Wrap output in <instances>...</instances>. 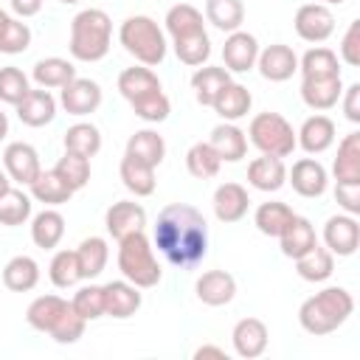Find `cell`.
<instances>
[{
  "instance_id": "1",
  "label": "cell",
  "mask_w": 360,
  "mask_h": 360,
  "mask_svg": "<svg viewBox=\"0 0 360 360\" xmlns=\"http://www.w3.org/2000/svg\"><path fill=\"white\" fill-rule=\"evenodd\" d=\"M155 245L169 264L188 270L197 267L208 253V225L205 217L188 202H172L158 214Z\"/></svg>"
},
{
  "instance_id": "2",
  "label": "cell",
  "mask_w": 360,
  "mask_h": 360,
  "mask_svg": "<svg viewBox=\"0 0 360 360\" xmlns=\"http://www.w3.org/2000/svg\"><path fill=\"white\" fill-rule=\"evenodd\" d=\"M354 312V298L346 287H326L309 295L298 309V323L309 335H329L349 321Z\"/></svg>"
},
{
  "instance_id": "3",
  "label": "cell",
  "mask_w": 360,
  "mask_h": 360,
  "mask_svg": "<svg viewBox=\"0 0 360 360\" xmlns=\"http://www.w3.org/2000/svg\"><path fill=\"white\" fill-rule=\"evenodd\" d=\"M112 39V20L101 8H84L70 20V56L79 62H98L107 56Z\"/></svg>"
},
{
  "instance_id": "4",
  "label": "cell",
  "mask_w": 360,
  "mask_h": 360,
  "mask_svg": "<svg viewBox=\"0 0 360 360\" xmlns=\"http://www.w3.org/2000/svg\"><path fill=\"white\" fill-rule=\"evenodd\" d=\"M118 39H121L124 51L146 68H155L166 59V37H163L160 25L146 14L127 17L118 28Z\"/></svg>"
},
{
  "instance_id": "5",
  "label": "cell",
  "mask_w": 360,
  "mask_h": 360,
  "mask_svg": "<svg viewBox=\"0 0 360 360\" xmlns=\"http://www.w3.org/2000/svg\"><path fill=\"white\" fill-rule=\"evenodd\" d=\"M118 270L127 281H132L138 290H146V287H155L163 276L158 259H155V250H152V242L146 239L143 231H135L124 239H118Z\"/></svg>"
},
{
  "instance_id": "6",
  "label": "cell",
  "mask_w": 360,
  "mask_h": 360,
  "mask_svg": "<svg viewBox=\"0 0 360 360\" xmlns=\"http://www.w3.org/2000/svg\"><path fill=\"white\" fill-rule=\"evenodd\" d=\"M248 135H250V143L262 155H273V158H287L298 146L295 143V129L281 112H259V115H253V121L248 127Z\"/></svg>"
},
{
  "instance_id": "7",
  "label": "cell",
  "mask_w": 360,
  "mask_h": 360,
  "mask_svg": "<svg viewBox=\"0 0 360 360\" xmlns=\"http://www.w3.org/2000/svg\"><path fill=\"white\" fill-rule=\"evenodd\" d=\"M295 34L304 39V42H323L332 37L335 31V14L323 6V3H304L298 11H295Z\"/></svg>"
},
{
  "instance_id": "8",
  "label": "cell",
  "mask_w": 360,
  "mask_h": 360,
  "mask_svg": "<svg viewBox=\"0 0 360 360\" xmlns=\"http://www.w3.org/2000/svg\"><path fill=\"white\" fill-rule=\"evenodd\" d=\"M59 104L65 107L68 115H90L98 110L101 104V87L93 82V79H70L62 93H59Z\"/></svg>"
},
{
  "instance_id": "9",
  "label": "cell",
  "mask_w": 360,
  "mask_h": 360,
  "mask_svg": "<svg viewBox=\"0 0 360 360\" xmlns=\"http://www.w3.org/2000/svg\"><path fill=\"white\" fill-rule=\"evenodd\" d=\"M3 166H6V174L20 183V186H31L37 180V174L42 172L39 166V155L31 143H22V141H14L6 146L3 152Z\"/></svg>"
},
{
  "instance_id": "10",
  "label": "cell",
  "mask_w": 360,
  "mask_h": 360,
  "mask_svg": "<svg viewBox=\"0 0 360 360\" xmlns=\"http://www.w3.org/2000/svg\"><path fill=\"white\" fill-rule=\"evenodd\" d=\"M259 59V42L253 34L248 31H231V37L222 45V68L228 73H248L250 68H256Z\"/></svg>"
},
{
  "instance_id": "11",
  "label": "cell",
  "mask_w": 360,
  "mask_h": 360,
  "mask_svg": "<svg viewBox=\"0 0 360 360\" xmlns=\"http://www.w3.org/2000/svg\"><path fill=\"white\" fill-rule=\"evenodd\" d=\"M323 245L329 253L338 256H352L360 245V225L352 214H338L329 217L323 225Z\"/></svg>"
},
{
  "instance_id": "12",
  "label": "cell",
  "mask_w": 360,
  "mask_h": 360,
  "mask_svg": "<svg viewBox=\"0 0 360 360\" xmlns=\"http://www.w3.org/2000/svg\"><path fill=\"white\" fill-rule=\"evenodd\" d=\"M256 68L267 82H287L298 70V56L290 45L276 42V45H267L264 51H259Z\"/></svg>"
},
{
  "instance_id": "13",
  "label": "cell",
  "mask_w": 360,
  "mask_h": 360,
  "mask_svg": "<svg viewBox=\"0 0 360 360\" xmlns=\"http://www.w3.org/2000/svg\"><path fill=\"white\" fill-rule=\"evenodd\" d=\"M343 82L340 76H304L301 79V98L309 110H332L340 101Z\"/></svg>"
},
{
  "instance_id": "14",
  "label": "cell",
  "mask_w": 360,
  "mask_h": 360,
  "mask_svg": "<svg viewBox=\"0 0 360 360\" xmlns=\"http://www.w3.org/2000/svg\"><path fill=\"white\" fill-rule=\"evenodd\" d=\"M104 225L110 231L112 239H124L135 231H143L146 225V211L141 202H132V200H118L107 208L104 214Z\"/></svg>"
},
{
  "instance_id": "15",
  "label": "cell",
  "mask_w": 360,
  "mask_h": 360,
  "mask_svg": "<svg viewBox=\"0 0 360 360\" xmlns=\"http://www.w3.org/2000/svg\"><path fill=\"white\" fill-rule=\"evenodd\" d=\"M287 180L292 183V188L301 194V197H321L329 186V177H326V169L315 160V158H301L292 163V169L287 172Z\"/></svg>"
},
{
  "instance_id": "16",
  "label": "cell",
  "mask_w": 360,
  "mask_h": 360,
  "mask_svg": "<svg viewBox=\"0 0 360 360\" xmlns=\"http://www.w3.org/2000/svg\"><path fill=\"white\" fill-rule=\"evenodd\" d=\"M267 338H270V332H267L264 321H259V318H242V321L233 326V332H231L233 352H236L239 357H245V360L262 357L264 349H267Z\"/></svg>"
},
{
  "instance_id": "17",
  "label": "cell",
  "mask_w": 360,
  "mask_h": 360,
  "mask_svg": "<svg viewBox=\"0 0 360 360\" xmlns=\"http://www.w3.org/2000/svg\"><path fill=\"white\" fill-rule=\"evenodd\" d=\"M295 143H298L307 155H321V152H326V149L335 143V121H332L329 115H323V112L309 115V118L301 124V129L295 132Z\"/></svg>"
},
{
  "instance_id": "18",
  "label": "cell",
  "mask_w": 360,
  "mask_h": 360,
  "mask_svg": "<svg viewBox=\"0 0 360 360\" xmlns=\"http://www.w3.org/2000/svg\"><path fill=\"white\" fill-rule=\"evenodd\" d=\"M236 295V278L225 270H205L197 278V298L205 307H225Z\"/></svg>"
},
{
  "instance_id": "19",
  "label": "cell",
  "mask_w": 360,
  "mask_h": 360,
  "mask_svg": "<svg viewBox=\"0 0 360 360\" xmlns=\"http://www.w3.org/2000/svg\"><path fill=\"white\" fill-rule=\"evenodd\" d=\"M250 208V197H248V188L239 186V183H222L217 191H214V214L219 222L231 225V222H239Z\"/></svg>"
},
{
  "instance_id": "20",
  "label": "cell",
  "mask_w": 360,
  "mask_h": 360,
  "mask_svg": "<svg viewBox=\"0 0 360 360\" xmlns=\"http://www.w3.org/2000/svg\"><path fill=\"white\" fill-rule=\"evenodd\" d=\"M104 287V315L110 318H129L141 309V292L132 281H110Z\"/></svg>"
},
{
  "instance_id": "21",
  "label": "cell",
  "mask_w": 360,
  "mask_h": 360,
  "mask_svg": "<svg viewBox=\"0 0 360 360\" xmlns=\"http://www.w3.org/2000/svg\"><path fill=\"white\" fill-rule=\"evenodd\" d=\"M53 115H56V98L45 87L28 90L25 98L17 104V118L25 127H45L53 121Z\"/></svg>"
},
{
  "instance_id": "22",
  "label": "cell",
  "mask_w": 360,
  "mask_h": 360,
  "mask_svg": "<svg viewBox=\"0 0 360 360\" xmlns=\"http://www.w3.org/2000/svg\"><path fill=\"white\" fill-rule=\"evenodd\" d=\"M250 104H253V96H250V90L245 87V84H239V82H228L219 93H217V98H214V112L222 118V121H239V118H245L248 112H250Z\"/></svg>"
},
{
  "instance_id": "23",
  "label": "cell",
  "mask_w": 360,
  "mask_h": 360,
  "mask_svg": "<svg viewBox=\"0 0 360 360\" xmlns=\"http://www.w3.org/2000/svg\"><path fill=\"white\" fill-rule=\"evenodd\" d=\"M248 183L259 191H278L287 183V169L281 158H273V155L253 158L248 163Z\"/></svg>"
},
{
  "instance_id": "24",
  "label": "cell",
  "mask_w": 360,
  "mask_h": 360,
  "mask_svg": "<svg viewBox=\"0 0 360 360\" xmlns=\"http://www.w3.org/2000/svg\"><path fill=\"white\" fill-rule=\"evenodd\" d=\"M208 143L214 146L219 160H228V163H236V160H242L248 155V138L233 121H225V124L214 127Z\"/></svg>"
},
{
  "instance_id": "25",
  "label": "cell",
  "mask_w": 360,
  "mask_h": 360,
  "mask_svg": "<svg viewBox=\"0 0 360 360\" xmlns=\"http://www.w3.org/2000/svg\"><path fill=\"white\" fill-rule=\"evenodd\" d=\"M68 307H70V301H65L62 295H39V298H34V301L28 304V309H25V321H28L31 329L48 335Z\"/></svg>"
},
{
  "instance_id": "26",
  "label": "cell",
  "mask_w": 360,
  "mask_h": 360,
  "mask_svg": "<svg viewBox=\"0 0 360 360\" xmlns=\"http://www.w3.org/2000/svg\"><path fill=\"white\" fill-rule=\"evenodd\" d=\"M278 242H281V253H284V256L298 259V256H304L309 248H315V245H318V236H315L312 222H309L307 217H298V214H295V217H292V222L281 231Z\"/></svg>"
},
{
  "instance_id": "27",
  "label": "cell",
  "mask_w": 360,
  "mask_h": 360,
  "mask_svg": "<svg viewBox=\"0 0 360 360\" xmlns=\"http://www.w3.org/2000/svg\"><path fill=\"white\" fill-rule=\"evenodd\" d=\"M338 183H360V132H349L338 143V158L332 163Z\"/></svg>"
},
{
  "instance_id": "28",
  "label": "cell",
  "mask_w": 360,
  "mask_h": 360,
  "mask_svg": "<svg viewBox=\"0 0 360 360\" xmlns=\"http://www.w3.org/2000/svg\"><path fill=\"white\" fill-rule=\"evenodd\" d=\"M118 90H121V96L132 104V101H138V98H146V96L158 93V90H160V82H158V76H155L146 65H138V68L121 70V76H118Z\"/></svg>"
},
{
  "instance_id": "29",
  "label": "cell",
  "mask_w": 360,
  "mask_h": 360,
  "mask_svg": "<svg viewBox=\"0 0 360 360\" xmlns=\"http://www.w3.org/2000/svg\"><path fill=\"white\" fill-rule=\"evenodd\" d=\"M127 155L146 163V166H160L166 158V141L163 135H158L155 129H138L129 141H127Z\"/></svg>"
},
{
  "instance_id": "30",
  "label": "cell",
  "mask_w": 360,
  "mask_h": 360,
  "mask_svg": "<svg viewBox=\"0 0 360 360\" xmlns=\"http://www.w3.org/2000/svg\"><path fill=\"white\" fill-rule=\"evenodd\" d=\"M118 174H121V183L135 194V197H149L155 191V166H146L129 155L121 158V166H118Z\"/></svg>"
},
{
  "instance_id": "31",
  "label": "cell",
  "mask_w": 360,
  "mask_h": 360,
  "mask_svg": "<svg viewBox=\"0 0 360 360\" xmlns=\"http://www.w3.org/2000/svg\"><path fill=\"white\" fill-rule=\"evenodd\" d=\"M62 236H65V217L59 211L45 208V211H39L34 217V222H31V239H34L37 248L51 250V248H56L62 242Z\"/></svg>"
},
{
  "instance_id": "32",
  "label": "cell",
  "mask_w": 360,
  "mask_h": 360,
  "mask_svg": "<svg viewBox=\"0 0 360 360\" xmlns=\"http://www.w3.org/2000/svg\"><path fill=\"white\" fill-rule=\"evenodd\" d=\"M39 281V264L31 256H14L3 267V284L11 292H28Z\"/></svg>"
},
{
  "instance_id": "33",
  "label": "cell",
  "mask_w": 360,
  "mask_h": 360,
  "mask_svg": "<svg viewBox=\"0 0 360 360\" xmlns=\"http://www.w3.org/2000/svg\"><path fill=\"white\" fill-rule=\"evenodd\" d=\"M110 259V248L101 236H87L82 239V245L76 248V262H79V273L82 278H96L101 276V270L107 267Z\"/></svg>"
},
{
  "instance_id": "34",
  "label": "cell",
  "mask_w": 360,
  "mask_h": 360,
  "mask_svg": "<svg viewBox=\"0 0 360 360\" xmlns=\"http://www.w3.org/2000/svg\"><path fill=\"white\" fill-rule=\"evenodd\" d=\"M295 273H298L304 281H312V284L326 281V278L335 273V259H332V253H329L326 248L315 245V248H309L304 256L295 259Z\"/></svg>"
},
{
  "instance_id": "35",
  "label": "cell",
  "mask_w": 360,
  "mask_h": 360,
  "mask_svg": "<svg viewBox=\"0 0 360 360\" xmlns=\"http://www.w3.org/2000/svg\"><path fill=\"white\" fill-rule=\"evenodd\" d=\"M31 76L39 87L51 90V87H65L70 79H76V68H73V62H68L62 56H48L34 65Z\"/></svg>"
},
{
  "instance_id": "36",
  "label": "cell",
  "mask_w": 360,
  "mask_h": 360,
  "mask_svg": "<svg viewBox=\"0 0 360 360\" xmlns=\"http://www.w3.org/2000/svg\"><path fill=\"white\" fill-rule=\"evenodd\" d=\"M231 82V73L225 68H217V65H205V68H197V73L191 76V87H194V96L202 107H211L217 93Z\"/></svg>"
},
{
  "instance_id": "37",
  "label": "cell",
  "mask_w": 360,
  "mask_h": 360,
  "mask_svg": "<svg viewBox=\"0 0 360 360\" xmlns=\"http://www.w3.org/2000/svg\"><path fill=\"white\" fill-rule=\"evenodd\" d=\"M28 188H31V197L37 202H45V205H62V202H68L73 197V188L53 169L51 172H39L37 180Z\"/></svg>"
},
{
  "instance_id": "38",
  "label": "cell",
  "mask_w": 360,
  "mask_h": 360,
  "mask_svg": "<svg viewBox=\"0 0 360 360\" xmlns=\"http://www.w3.org/2000/svg\"><path fill=\"white\" fill-rule=\"evenodd\" d=\"M166 31L172 34V39H180V37L205 31V22H202L200 8H194L191 3H177V6H172V8L166 11Z\"/></svg>"
},
{
  "instance_id": "39",
  "label": "cell",
  "mask_w": 360,
  "mask_h": 360,
  "mask_svg": "<svg viewBox=\"0 0 360 360\" xmlns=\"http://www.w3.org/2000/svg\"><path fill=\"white\" fill-rule=\"evenodd\" d=\"M205 20L219 31H239L245 22L242 0H205Z\"/></svg>"
},
{
  "instance_id": "40",
  "label": "cell",
  "mask_w": 360,
  "mask_h": 360,
  "mask_svg": "<svg viewBox=\"0 0 360 360\" xmlns=\"http://www.w3.org/2000/svg\"><path fill=\"white\" fill-rule=\"evenodd\" d=\"M292 208L287 205V202H262L259 208H256V214H253V222H256V228L264 233V236H281V231L292 222Z\"/></svg>"
},
{
  "instance_id": "41",
  "label": "cell",
  "mask_w": 360,
  "mask_h": 360,
  "mask_svg": "<svg viewBox=\"0 0 360 360\" xmlns=\"http://www.w3.org/2000/svg\"><path fill=\"white\" fill-rule=\"evenodd\" d=\"M298 70H301V76H340L338 53L332 48L315 45L298 59Z\"/></svg>"
},
{
  "instance_id": "42",
  "label": "cell",
  "mask_w": 360,
  "mask_h": 360,
  "mask_svg": "<svg viewBox=\"0 0 360 360\" xmlns=\"http://www.w3.org/2000/svg\"><path fill=\"white\" fill-rule=\"evenodd\" d=\"M219 166H222V160H219V155L214 152V146H211L208 141H200V143H194V146L186 152V169H188V174L197 177V180L214 177V174L219 172Z\"/></svg>"
},
{
  "instance_id": "43",
  "label": "cell",
  "mask_w": 360,
  "mask_h": 360,
  "mask_svg": "<svg viewBox=\"0 0 360 360\" xmlns=\"http://www.w3.org/2000/svg\"><path fill=\"white\" fill-rule=\"evenodd\" d=\"M65 152H76V155H84V158H93L98 149H101V132L93 127V124H73L65 129Z\"/></svg>"
},
{
  "instance_id": "44",
  "label": "cell",
  "mask_w": 360,
  "mask_h": 360,
  "mask_svg": "<svg viewBox=\"0 0 360 360\" xmlns=\"http://www.w3.org/2000/svg\"><path fill=\"white\" fill-rule=\"evenodd\" d=\"M174 53H177V59H180L183 65L200 68V65H205L208 56H211V39H208L205 31L180 37V39H174Z\"/></svg>"
},
{
  "instance_id": "45",
  "label": "cell",
  "mask_w": 360,
  "mask_h": 360,
  "mask_svg": "<svg viewBox=\"0 0 360 360\" xmlns=\"http://www.w3.org/2000/svg\"><path fill=\"white\" fill-rule=\"evenodd\" d=\"M53 172H56L73 191H79V188H84L87 180H90V158L76 155V152H65V155L56 160Z\"/></svg>"
},
{
  "instance_id": "46",
  "label": "cell",
  "mask_w": 360,
  "mask_h": 360,
  "mask_svg": "<svg viewBox=\"0 0 360 360\" xmlns=\"http://www.w3.org/2000/svg\"><path fill=\"white\" fill-rule=\"evenodd\" d=\"M31 217V197L20 188H8L0 197V225H22Z\"/></svg>"
},
{
  "instance_id": "47",
  "label": "cell",
  "mask_w": 360,
  "mask_h": 360,
  "mask_svg": "<svg viewBox=\"0 0 360 360\" xmlns=\"http://www.w3.org/2000/svg\"><path fill=\"white\" fill-rule=\"evenodd\" d=\"M48 276H51L53 287H59V290L73 287L82 278L79 262H76V250H59V253H53V259L48 264Z\"/></svg>"
},
{
  "instance_id": "48",
  "label": "cell",
  "mask_w": 360,
  "mask_h": 360,
  "mask_svg": "<svg viewBox=\"0 0 360 360\" xmlns=\"http://www.w3.org/2000/svg\"><path fill=\"white\" fill-rule=\"evenodd\" d=\"M70 307L76 309V315H82L84 321H96L104 315V287L101 284H87L82 290H76Z\"/></svg>"
},
{
  "instance_id": "49",
  "label": "cell",
  "mask_w": 360,
  "mask_h": 360,
  "mask_svg": "<svg viewBox=\"0 0 360 360\" xmlns=\"http://www.w3.org/2000/svg\"><path fill=\"white\" fill-rule=\"evenodd\" d=\"M28 90H31V87H28V76H25L20 68H14V65L0 68V101L17 107V104L25 98Z\"/></svg>"
},
{
  "instance_id": "50",
  "label": "cell",
  "mask_w": 360,
  "mask_h": 360,
  "mask_svg": "<svg viewBox=\"0 0 360 360\" xmlns=\"http://www.w3.org/2000/svg\"><path fill=\"white\" fill-rule=\"evenodd\" d=\"M132 112H135L138 118H143V121L158 124V121H166V118H169V112H172V101L166 98L163 90H158V93H152V96H146V98L132 101Z\"/></svg>"
},
{
  "instance_id": "51",
  "label": "cell",
  "mask_w": 360,
  "mask_h": 360,
  "mask_svg": "<svg viewBox=\"0 0 360 360\" xmlns=\"http://www.w3.org/2000/svg\"><path fill=\"white\" fill-rule=\"evenodd\" d=\"M84 318L82 315H76V309L73 307H68L65 312H62V318L53 323V329L48 332L56 343H62V346H68V343H76L82 335H84Z\"/></svg>"
},
{
  "instance_id": "52",
  "label": "cell",
  "mask_w": 360,
  "mask_h": 360,
  "mask_svg": "<svg viewBox=\"0 0 360 360\" xmlns=\"http://www.w3.org/2000/svg\"><path fill=\"white\" fill-rule=\"evenodd\" d=\"M28 45H31V28L11 17L0 34V53H22Z\"/></svg>"
},
{
  "instance_id": "53",
  "label": "cell",
  "mask_w": 360,
  "mask_h": 360,
  "mask_svg": "<svg viewBox=\"0 0 360 360\" xmlns=\"http://www.w3.org/2000/svg\"><path fill=\"white\" fill-rule=\"evenodd\" d=\"M340 59L349 65V68H357L360 65V20H352L343 39H340Z\"/></svg>"
},
{
  "instance_id": "54",
  "label": "cell",
  "mask_w": 360,
  "mask_h": 360,
  "mask_svg": "<svg viewBox=\"0 0 360 360\" xmlns=\"http://www.w3.org/2000/svg\"><path fill=\"white\" fill-rule=\"evenodd\" d=\"M335 200L346 214H360V183H335Z\"/></svg>"
},
{
  "instance_id": "55",
  "label": "cell",
  "mask_w": 360,
  "mask_h": 360,
  "mask_svg": "<svg viewBox=\"0 0 360 360\" xmlns=\"http://www.w3.org/2000/svg\"><path fill=\"white\" fill-rule=\"evenodd\" d=\"M340 96H343V115L352 124H360V84H349Z\"/></svg>"
},
{
  "instance_id": "56",
  "label": "cell",
  "mask_w": 360,
  "mask_h": 360,
  "mask_svg": "<svg viewBox=\"0 0 360 360\" xmlns=\"http://www.w3.org/2000/svg\"><path fill=\"white\" fill-rule=\"evenodd\" d=\"M8 3H11L14 14H20V17H34L42 8V0H8Z\"/></svg>"
},
{
  "instance_id": "57",
  "label": "cell",
  "mask_w": 360,
  "mask_h": 360,
  "mask_svg": "<svg viewBox=\"0 0 360 360\" xmlns=\"http://www.w3.org/2000/svg\"><path fill=\"white\" fill-rule=\"evenodd\" d=\"M194 357H197V360H202V357H217V360H225V349L205 343V346H200V349L194 352Z\"/></svg>"
},
{
  "instance_id": "58",
  "label": "cell",
  "mask_w": 360,
  "mask_h": 360,
  "mask_svg": "<svg viewBox=\"0 0 360 360\" xmlns=\"http://www.w3.org/2000/svg\"><path fill=\"white\" fill-rule=\"evenodd\" d=\"M8 188H11V177H8L6 172H0V197H3Z\"/></svg>"
},
{
  "instance_id": "59",
  "label": "cell",
  "mask_w": 360,
  "mask_h": 360,
  "mask_svg": "<svg viewBox=\"0 0 360 360\" xmlns=\"http://www.w3.org/2000/svg\"><path fill=\"white\" fill-rule=\"evenodd\" d=\"M8 135V118H6V112L0 110V141Z\"/></svg>"
},
{
  "instance_id": "60",
  "label": "cell",
  "mask_w": 360,
  "mask_h": 360,
  "mask_svg": "<svg viewBox=\"0 0 360 360\" xmlns=\"http://www.w3.org/2000/svg\"><path fill=\"white\" fill-rule=\"evenodd\" d=\"M8 20H11V17H8V14H6L3 8H0V34H3V28L8 25Z\"/></svg>"
},
{
  "instance_id": "61",
  "label": "cell",
  "mask_w": 360,
  "mask_h": 360,
  "mask_svg": "<svg viewBox=\"0 0 360 360\" xmlns=\"http://www.w3.org/2000/svg\"><path fill=\"white\" fill-rule=\"evenodd\" d=\"M59 3H65V6H73V3H82V0H59Z\"/></svg>"
},
{
  "instance_id": "62",
  "label": "cell",
  "mask_w": 360,
  "mask_h": 360,
  "mask_svg": "<svg viewBox=\"0 0 360 360\" xmlns=\"http://www.w3.org/2000/svg\"><path fill=\"white\" fill-rule=\"evenodd\" d=\"M323 3H332V6H340V3H346V0H323Z\"/></svg>"
}]
</instances>
